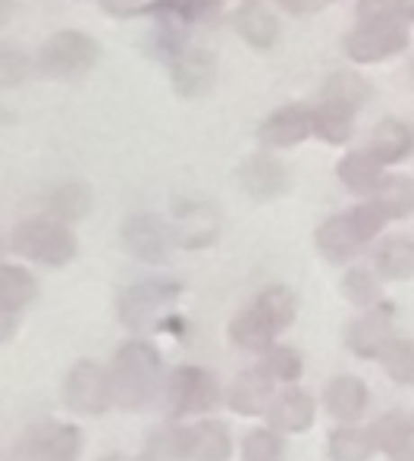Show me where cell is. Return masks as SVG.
Masks as SVG:
<instances>
[{
  "label": "cell",
  "mask_w": 414,
  "mask_h": 461,
  "mask_svg": "<svg viewBox=\"0 0 414 461\" xmlns=\"http://www.w3.org/2000/svg\"><path fill=\"white\" fill-rule=\"evenodd\" d=\"M323 405H327V411L333 418L355 420L367 408V386L358 376H336V380H329L327 393H323Z\"/></svg>",
  "instance_id": "20"
},
{
  "label": "cell",
  "mask_w": 414,
  "mask_h": 461,
  "mask_svg": "<svg viewBox=\"0 0 414 461\" xmlns=\"http://www.w3.org/2000/svg\"><path fill=\"white\" fill-rule=\"evenodd\" d=\"M390 317H392V308L390 304H377V308H371L364 317H358V321L348 327V348H352L355 355H361V358H380V352H383V346L390 342Z\"/></svg>",
  "instance_id": "16"
},
{
  "label": "cell",
  "mask_w": 414,
  "mask_h": 461,
  "mask_svg": "<svg viewBox=\"0 0 414 461\" xmlns=\"http://www.w3.org/2000/svg\"><path fill=\"white\" fill-rule=\"evenodd\" d=\"M255 304L261 308V314L274 323L276 333L286 330L289 323L295 321V295L286 289V285H270L267 292H261V298H257Z\"/></svg>",
  "instance_id": "31"
},
{
  "label": "cell",
  "mask_w": 414,
  "mask_h": 461,
  "mask_svg": "<svg viewBox=\"0 0 414 461\" xmlns=\"http://www.w3.org/2000/svg\"><path fill=\"white\" fill-rule=\"evenodd\" d=\"M352 116L355 113L336 107V104H320V107L310 110V132H314L317 139L329 141V145H346L355 129Z\"/></svg>",
  "instance_id": "28"
},
{
  "label": "cell",
  "mask_w": 414,
  "mask_h": 461,
  "mask_svg": "<svg viewBox=\"0 0 414 461\" xmlns=\"http://www.w3.org/2000/svg\"><path fill=\"white\" fill-rule=\"evenodd\" d=\"M92 211V188L79 179H69V183H60L54 192L48 194V213L50 220L57 223H76L82 220L86 213Z\"/></svg>",
  "instance_id": "23"
},
{
  "label": "cell",
  "mask_w": 414,
  "mask_h": 461,
  "mask_svg": "<svg viewBox=\"0 0 414 461\" xmlns=\"http://www.w3.org/2000/svg\"><path fill=\"white\" fill-rule=\"evenodd\" d=\"M101 6L110 13V16L122 19V16H139L145 0H101Z\"/></svg>",
  "instance_id": "39"
},
{
  "label": "cell",
  "mask_w": 414,
  "mask_h": 461,
  "mask_svg": "<svg viewBox=\"0 0 414 461\" xmlns=\"http://www.w3.org/2000/svg\"><path fill=\"white\" fill-rule=\"evenodd\" d=\"M38 298V283L19 264H0V308L6 311H22Z\"/></svg>",
  "instance_id": "27"
},
{
  "label": "cell",
  "mask_w": 414,
  "mask_h": 461,
  "mask_svg": "<svg viewBox=\"0 0 414 461\" xmlns=\"http://www.w3.org/2000/svg\"><path fill=\"white\" fill-rule=\"evenodd\" d=\"M390 461H414V437L399 446L396 452H390Z\"/></svg>",
  "instance_id": "42"
},
{
  "label": "cell",
  "mask_w": 414,
  "mask_h": 461,
  "mask_svg": "<svg viewBox=\"0 0 414 461\" xmlns=\"http://www.w3.org/2000/svg\"><path fill=\"white\" fill-rule=\"evenodd\" d=\"M101 57V48L92 35L86 32H57L48 41L41 44L35 57V73H41L44 79H57V82H73L82 79L86 73H92L94 63Z\"/></svg>",
  "instance_id": "3"
},
{
  "label": "cell",
  "mask_w": 414,
  "mask_h": 461,
  "mask_svg": "<svg viewBox=\"0 0 414 461\" xmlns=\"http://www.w3.org/2000/svg\"><path fill=\"white\" fill-rule=\"evenodd\" d=\"M411 437H414V424L405 414H383V418L371 427L374 446L383 452H396L399 446L409 443Z\"/></svg>",
  "instance_id": "33"
},
{
  "label": "cell",
  "mask_w": 414,
  "mask_h": 461,
  "mask_svg": "<svg viewBox=\"0 0 414 461\" xmlns=\"http://www.w3.org/2000/svg\"><path fill=\"white\" fill-rule=\"evenodd\" d=\"M336 176L352 188V192L371 194L380 179H383V164L371 151H352L336 164Z\"/></svg>",
  "instance_id": "24"
},
{
  "label": "cell",
  "mask_w": 414,
  "mask_h": 461,
  "mask_svg": "<svg viewBox=\"0 0 414 461\" xmlns=\"http://www.w3.org/2000/svg\"><path fill=\"white\" fill-rule=\"evenodd\" d=\"M10 13H13V0H0V25L10 19Z\"/></svg>",
  "instance_id": "44"
},
{
  "label": "cell",
  "mask_w": 414,
  "mask_h": 461,
  "mask_svg": "<svg viewBox=\"0 0 414 461\" xmlns=\"http://www.w3.org/2000/svg\"><path fill=\"white\" fill-rule=\"evenodd\" d=\"M35 69V60L25 54L19 44L13 41H0V88H16Z\"/></svg>",
  "instance_id": "32"
},
{
  "label": "cell",
  "mask_w": 414,
  "mask_h": 461,
  "mask_svg": "<svg viewBox=\"0 0 414 461\" xmlns=\"http://www.w3.org/2000/svg\"><path fill=\"white\" fill-rule=\"evenodd\" d=\"M367 101H371V86L364 76L352 73V69H339L323 82V104H336L348 113H358Z\"/></svg>",
  "instance_id": "22"
},
{
  "label": "cell",
  "mask_w": 414,
  "mask_h": 461,
  "mask_svg": "<svg viewBox=\"0 0 414 461\" xmlns=\"http://www.w3.org/2000/svg\"><path fill=\"white\" fill-rule=\"evenodd\" d=\"M166 411L173 418H185V414H202L211 411L220 402V386L204 367H176L166 376L164 386Z\"/></svg>",
  "instance_id": "8"
},
{
  "label": "cell",
  "mask_w": 414,
  "mask_h": 461,
  "mask_svg": "<svg viewBox=\"0 0 414 461\" xmlns=\"http://www.w3.org/2000/svg\"><path fill=\"white\" fill-rule=\"evenodd\" d=\"M261 370L270 380L295 383L302 376V358H299V352H292V348H286V346H270L267 352H264Z\"/></svg>",
  "instance_id": "36"
},
{
  "label": "cell",
  "mask_w": 414,
  "mask_h": 461,
  "mask_svg": "<svg viewBox=\"0 0 414 461\" xmlns=\"http://www.w3.org/2000/svg\"><path fill=\"white\" fill-rule=\"evenodd\" d=\"M16 327H19V314H16V311L0 308V342L13 339V333H16Z\"/></svg>",
  "instance_id": "41"
},
{
  "label": "cell",
  "mask_w": 414,
  "mask_h": 461,
  "mask_svg": "<svg viewBox=\"0 0 414 461\" xmlns=\"http://www.w3.org/2000/svg\"><path fill=\"white\" fill-rule=\"evenodd\" d=\"M409 23L396 16L374 19V23H358L346 35V54L355 63H380L386 57H396L409 48Z\"/></svg>",
  "instance_id": "6"
},
{
  "label": "cell",
  "mask_w": 414,
  "mask_h": 461,
  "mask_svg": "<svg viewBox=\"0 0 414 461\" xmlns=\"http://www.w3.org/2000/svg\"><path fill=\"white\" fill-rule=\"evenodd\" d=\"M82 452V433L73 424L44 420L16 439L13 461H76Z\"/></svg>",
  "instance_id": "7"
},
{
  "label": "cell",
  "mask_w": 414,
  "mask_h": 461,
  "mask_svg": "<svg viewBox=\"0 0 414 461\" xmlns=\"http://www.w3.org/2000/svg\"><path fill=\"white\" fill-rule=\"evenodd\" d=\"M383 370L396 383H414V342L411 339H390L380 352Z\"/></svg>",
  "instance_id": "34"
},
{
  "label": "cell",
  "mask_w": 414,
  "mask_h": 461,
  "mask_svg": "<svg viewBox=\"0 0 414 461\" xmlns=\"http://www.w3.org/2000/svg\"><path fill=\"white\" fill-rule=\"evenodd\" d=\"M10 245L16 255L29 258L35 264H44V267H63L76 258L79 251V242L69 232V226L57 223L50 217H32L22 220V223L13 230Z\"/></svg>",
  "instance_id": "4"
},
{
  "label": "cell",
  "mask_w": 414,
  "mask_h": 461,
  "mask_svg": "<svg viewBox=\"0 0 414 461\" xmlns=\"http://www.w3.org/2000/svg\"><path fill=\"white\" fill-rule=\"evenodd\" d=\"M170 79L179 97H202L217 82V57L207 48H185L170 63Z\"/></svg>",
  "instance_id": "12"
},
{
  "label": "cell",
  "mask_w": 414,
  "mask_h": 461,
  "mask_svg": "<svg viewBox=\"0 0 414 461\" xmlns=\"http://www.w3.org/2000/svg\"><path fill=\"white\" fill-rule=\"evenodd\" d=\"M230 333H232V342H236V346L248 348V352H267L276 330H274V323L261 314V308L251 304V308H245L242 314L232 321Z\"/></svg>",
  "instance_id": "26"
},
{
  "label": "cell",
  "mask_w": 414,
  "mask_h": 461,
  "mask_svg": "<svg viewBox=\"0 0 414 461\" xmlns=\"http://www.w3.org/2000/svg\"><path fill=\"white\" fill-rule=\"evenodd\" d=\"M238 185L251 194L255 201H270L280 198L289 188V173L270 154H251L248 160H242L238 167Z\"/></svg>",
  "instance_id": "13"
},
{
  "label": "cell",
  "mask_w": 414,
  "mask_h": 461,
  "mask_svg": "<svg viewBox=\"0 0 414 461\" xmlns=\"http://www.w3.org/2000/svg\"><path fill=\"white\" fill-rule=\"evenodd\" d=\"M377 270L386 279H411L414 276V242L411 239H386L377 249Z\"/></svg>",
  "instance_id": "29"
},
{
  "label": "cell",
  "mask_w": 414,
  "mask_h": 461,
  "mask_svg": "<svg viewBox=\"0 0 414 461\" xmlns=\"http://www.w3.org/2000/svg\"><path fill=\"white\" fill-rule=\"evenodd\" d=\"M270 411V424L274 430H286V433H302L314 424V399L305 389L292 386L267 408Z\"/></svg>",
  "instance_id": "19"
},
{
  "label": "cell",
  "mask_w": 414,
  "mask_h": 461,
  "mask_svg": "<svg viewBox=\"0 0 414 461\" xmlns=\"http://www.w3.org/2000/svg\"><path fill=\"white\" fill-rule=\"evenodd\" d=\"M0 122H4V107H0Z\"/></svg>",
  "instance_id": "46"
},
{
  "label": "cell",
  "mask_w": 414,
  "mask_h": 461,
  "mask_svg": "<svg viewBox=\"0 0 414 461\" xmlns=\"http://www.w3.org/2000/svg\"><path fill=\"white\" fill-rule=\"evenodd\" d=\"M261 141L267 148H295L310 135V110L305 104H289L270 113L257 129Z\"/></svg>",
  "instance_id": "15"
},
{
  "label": "cell",
  "mask_w": 414,
  "mask_h": 461,
  "mask_svg": "<svg viewBox=\"0 0 414 461\" xmlns=\"http://www.w3.org/2000/svg\"><path fill=\"white\" fill-rule=\"evenodd\" d=\"M160 386V355L158 348H151L148 342L132 339L126 346H120L110 367V393L120 408H135L148 405L154 399Z\"/></svg>",
  "instance_id": "1"
},
{
  "label": "cell",
  "mask_w": 414,
  "mask_h": 461,
  "mask_svg": "<svg viewBox=\"0 0 414 461\" xmlns=\"http://www.w3.org/2000/svg\"><path fill=\"white\" fill-rule=\"evenodd\" d=\"M411 79H414V67H411Z\"/></svg>",
  "instance_id": "47"
},
{
  "label": "cell",
  "mask_w": 414,
  "mask_h": 461,
  "mask_svg": "<svg viewBox=\"0 0 414 461\" xmlns=\"http://www.w3.org/2000/svg\"><path fill=\"white\" fill-rule=\"evenodd\" d=\"M245 461H283V443L276 433L255 430L245 439Z\"/></svg>",
  "instance_id": "37"
},
{
  "label": "cell",
  "mask_w": 414,
  "mask_h": 461,
  "mask_svg": "<svg viewBox=\"0 0 414 461\" xmlns=\"http://www.w3.org/2000/svg\"><path fill=\"white\" fill-rule=\"evenodd\" d=\"M396 10V0H358V19L361 23H374V19H386Z\"/></svg>",
  "instance_id": "38"
},
{
  "label": "cell",
  "mask_w": 414,
  "mask_h": 461,
  "mask_svg": "<svg viewBox=\"0 0 414 461\" xmlns=\"http://www.w3.org/2000/svg\"><path fill=\"white\" fill-rule=\"evenodd\" d=\"M396 13L402 23H414V0H396Z\"/></svg>",
  "instance_id": "43"
},
{
  "label": "cell",
  "mask_w": 414,
  "mask_h": 461,
  "mask_svg": "<svg viewBox=\"0 0 414 461\" xmlns=\"http://www.w3.org/2000/svg\"><path fill=\"white\" fill-rule=\"evenodd\" d=\"M122 245L132 258L148 264L166 261L173 245V230L158 217V213H132L122 223Z\"/></svg>",
  "instance_id": "11"
},
{
  "label": "cell",
  "mask_w": 414,
  "mask_h": 461,
  "mask_svg": "<svg viewBox=\"0 0 414 461\" xmlns=\"http://www.w3.org/2000/svg\"><path fill=\"white\" fill-rule=\"evenodd\" d=\"M232 29L242 35L245 44H251L255 50H270L276 41H280V23L276 16L257 0H248L242 4L236 13H232Z\"/></svg>",
  "instance_id": "17"
},
{
  "label": "cell",
  "mask_w": 414,
  "mask_h": 461,
  "mask_svg": "<svg viewBox=\"0 0 414 461\" xmlns=\"http://www.w3.org/2000/svg\"><path fill=\"white\" fill-rule=\"evenodd\" d=\"M101 461H126V458H122V456H104ZM141 461H151V456H148V458H141Z\"/></svg>",
  "instance_id": "45"
},
{
  "label": "cell",
  "mask_w": 414,
  "mask_h": 461,
  "mask_svg": "<svg viewBox=\"0 0 414 461\" xmlns=\"http://www.w3.org/2000/svg\"><path fill=\"white\" fill-rule=\"evenodd\" d=\"M217 232H220V217L211 204H204V201H185V204L176 207L173 239L183 249H207L217 239Z\"/></svg>",
  "instance_id": "14"
},
{
  "label": "cell",
  "mask_w": 414,
  "mask_h": 461,
  "mask_svg": "<svg viewBox=\"0 0 414 461\" xmlns=\"http://www.w3.org/2000/svg\"><path fill=\"white\" fill-rule=\"evenodd\" d=\"M374 439L371 430H358V427H339L329 437V456L333 461H367L374 456Z\"/></svg>",
  "instance_id": "30"
},
{
  "label": "cell",
  "mask_w": 414,
  "mask_h": 461,
  "mask_svg": "<svg viewBox=\"0 0 414 461\" xmlns=\"http://www.w3.org/2000/svg\"><path fill=\"white\" fill-rule=\"evenodd\" d=\"M342 292H346L348 302L361 304V308L380 304V283H377V276L364 267H352L342 276Z\"/></svg>",
  "instance_id": "35"
},
{
  "label": "cell",
  "mask_w": 414,
  "mask_h": 461,
  "mask_svg": "<svg viewBox=\"0 0 414 461\" xmlns=\"http://www.w3.org/2000/svg\"><path fill=\"white\" fill-rule=\"evenodd\" d=\"M280 4L286 6L289 13H299V16H305V13L323 10V6H327L329 0H280Z\"/></svg>",
  "instance_id": "40"
},
{
  "label": "cell",
  "mask_w": 414,
  "mask_h": 461,
  "mask_svg": "<svg viewBox=\"0 0 414 461\" xmlns=\"http://www.w3.org/2000/svg\"><path fill=\"white\" fill-rule=\"evenodd\" d=\"M164 452L185 461H226L232 452V439L223 424L204 420V424L183 427V430H166Z\"/></svg>",
  "instance_id": "9"
},
{
  "label": "cell",
  "mask_w": 414,
  "mask_h": 461,
  "mask_svg": "<svg viewBox=\"0 0 414 461\" xmlns=\"http://www.w3.org/2000/svg\"><path fill=\"white\" fill-rule=\"evenodd\" d=\"M386 217L374 204H358L352 211L329 217L320 230L314 232V245L327 261L342 264L355 258L380 230H383Z\"/></svg>",
  "instance_id": "2"
},
{
  "label": "cell",
  "mask_w": 414,
  "mask_h": 461,
  "mask_svg": "<svg viewBox=\"0 0 414 461\" xmlns=\"http://www.w3.org/2000/svg\"><path fill=\"white\" fill-rule=\"evenodd\" d=\"M371 194H374L371 204L386 220H402L414 211V183L409 176H383Z\"/></svg>",
  "instance_id": "25"
},
{
  "label": "cell",
  "mask_w": 414,
  "mask_h": 461,
  "mask_svg": "<svg viewBox=\"0 0 414 461\" xmlns=\"http://www.w3.org/2000/svg\"><path fill=\"white\" fill-rule=\"evenodd\" d=\"M63 399H67V408H73L76 414H104L113 405L110 374L94 361H79L67 374Z\"/></svg>",
  "instance_id": "10"
},
{
  "label": "cell",
  "mask_w": 414,
  "mask_h": 461,
  "mask_svg": "<svg viewBox=\"0 0 414 461\" xmlns=\"http://www.w3.org/2000/svg\"><path fill=\"white\" fill-rule=\"evenodd\" d=\"M270 395H274V380L264 374L261 367L255 370H245L242 376H236L230 389V408L238 414H264L270 408Z\"/></svg>",
  "instance_id": "18"
},
{
  "label": "cell",
  "mask_w": 414,
  "mask_h": 461,
  "mask_svg": "<svg viewBox=\"0 0 414 461\" xmlns=\"http://www.w3.org/2000/svg\"><path fill=\"white\" fill-rule=\"evenodd\" d=\"M367 151L380 160V164H399L414 151V135L402 120H383L371 132V148Z\"/></svg>",
  "instance_id": "21"
},
{
  "label": "cell",
  "mask_w": 414,
  "mask_h": 461,
  "mask_svg": "<svg viewBox=\"0 0 414 461\" xmlns=\"http://www.w3.org/2000/svg\"><path fill=\"white\" fill-rule=\"evenodd\" d=\"M179 292L183 285L173 279H141L120 295V321L129 330L148 333V330L166 323V311L179 298Z\"/></svg>",
  "instance_id": "5"
}]
</instances>
